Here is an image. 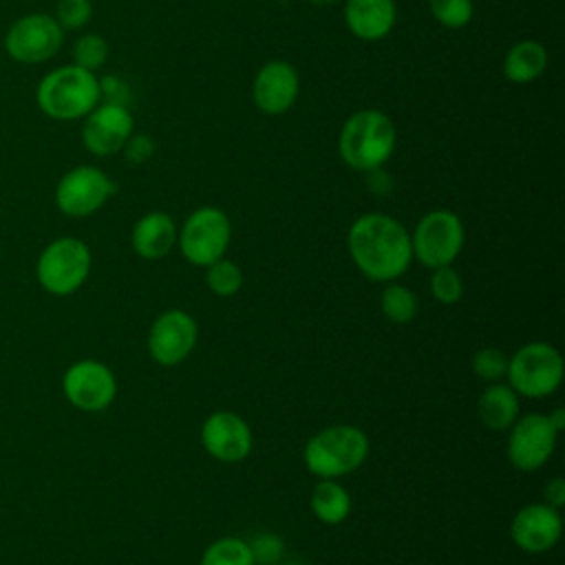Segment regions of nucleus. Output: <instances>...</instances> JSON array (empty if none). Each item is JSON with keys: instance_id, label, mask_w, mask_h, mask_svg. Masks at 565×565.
I'll list each match as a JSON object with an SVG mask.
<instances>
[{"instance_id": "nucleus-19", "label": "nucleus", "mask_w": 565, "mask_h": 565, "mask_svg": "<svg viewBox=\"0 0 565 565\" xmlns=\"http://www.w3.org/2000/svg\"><path fill=\"white\" fill-rule=\"evenodd\" d=\"M177 234L179 230L174 218L168 212L152 210L137 218L130 243L137 256L146 260H159L172 252V247L177 245Z\"/></svg>"}, {"instance_id": "nucleus-33", "label": "nucleus", "mask_w": 565, "mask_h": 565, "mask_svg": "<svg viewBox=\"0 0 565 565\" xmlns=\"http://www.w3.org/2000/svg\"><path fill=\"white\" fill-rule=\"evenodd\" d=\"M543 501L552 508H561L565 503V479L552 477L543 488Z\"/></svg>"}, {"instance_id": "nucleus-28", "label": "nucleus", "mask_w": 565, "mask_h": 565, "mask_svg": "<svg viewBox=\"0 0 565 565\" xmlns=\"http://www.w3.org/2000/svg\"><path fill=\"white\" fill-rule=\"evenodd\" d=\"M433 18L448 29H461L472 20L475 4L472 0H428Z\"/></svg>"}, {"instance_id": "nucleus-8", "label": "nucleus", "mask_w": 565, "mask_h": 565, "mask_svg": "<svg viewBox=\"0 0 565 565\" xmlns=\"http://www.w3.org/2000/svg\"><path fill=\"white\" fill-rule=\"evenodd\" d=\"M463 243L466 230L452 210H430L417 221L411 234L413 258L428 269L452 265L461 254Z\"/></svg>"}, {"instance_id": "nucleus-30", "label": "nucleus", "mask_w": 565, "mask_h": 565, "mask_svg": "<svg viewBox=\"0 0 565 565\" xmlns=\"http://www.w3.org/2000/svg\"><path fill=\"white\" fill-rule=\"evenodd\" d=\"M53 18L64 31H77L86 26L93 18V2L90 0H57Z\"/></svg>"}, {"instance_id": "nucleus-34", "label": "nucleus", "mask_w": 565, "mask_h": 565, "mask_svg": "<svg viewBox=\"0 0 565 565\" xmlns=\"http://www.w3.org/2000/svg\"><path fill=\"white\" fill-rule=\"evenodd\" d=\"M547 419H550V424L554 426V430L561 433V430L565 428V408H563V406L554 408L552 413H547Z\"/></svg>"}, {"instance_id": "nucleus-29", "label": "nucleus", "mask_w": 565, "mask_h": 565, "mask_svg": "<svg viewBox=\"0 0 565 565\" xmlns=\"http://www.w3.org/2000/svg\"><path fill=\"white\" fill-rule=\"evenodd\" d=\"M430 294L437 302L441 305H455L461 300L463 296V280L459 276L457 269H452V265L446 267H437L433 269L430 276Z\"/></svg>"}, {"instance_id": "nucleus-3", "label": "nucleus", "mask_w": 565, "mask_h": 565, "mask_svg": "<svg viewBox=\"0 0 565 565\" xmlns=\"http://www.w3.org/2000/svg\"><path fill=\"white\" fill-rule=\"evenodd\" d=\"M397 141L393 119L377 108L355 110L340 130L338 150L342 161L358 172L380 170Z\"/></svg>"}, {"instance_id": "nucleus-6", "label": "nucleus", "mask_w": 565, "mask_h": 565, "mask_svg": "<svg viewBox=\"0 0 565 565\" xmlns=\"http://www.w3.org/2000/svg\"><path fill=\"white\" fill-rule=\"evenodd\" d=\"M232 241L230 216L214 205L196 207L181 225L177 234L183 258L196 267H207L218 258H225Z\"/></svg>"}, {"instance_id": "nucleus-21", "label": "nucleus", "mask_w": 565, "mask_h": 565, "mask_svg": "<svg viewBox=\"0 0 565 565\" xmlns=\"http://www.w3.org/2000/svg\"><path fill=\"white\" fill-rule=\"evenodd\" d=\"M547 68V49L536 40L516 42L503 57V75L512 84H530Z\"/></svg>"}, {"instance_id": "nucleus-27", "label": "nucleus", "mask_w": 565, "mask_h": 565, "mask_svg": "<svg viewBox=\"0 0 565 565\" xmlns=\"http://www.w3.org/2000/svg\"><path fill=\"white\" fill-rule=\"evenodd\" d=\"M470 366H472V373L486 384L501 382L505 380V373H508V355L497 347H483L472 355Z\"/></svg>"}, {"instance_id": "nucleus-5", "label": "nucleus", "mask_w": 565, "mask_h": 565, "mask_svg": "<svg viewBox=\"0 0 565 565\" xmlns=\"http://www.w3.org/2000/svg\"><path fill=\"white\" fill-rule=\"evenodd\" d=\"M563 358L547 342H527L508 358L505 380L516 395L541 399L552 395L563 382Z\"/></svg>"}, {"instance_id": "nucleus-17", "label": "nucleus", "mask_w": 565, "mask_h": 565, "mask_svg": "<svg viewBox=\"0 0 565 565\" xmlns=\"http://www.w3.org/2000/svg\"><path fill=\"white\" fill-rule=\"evenodd\" d=\"M300 93L298 71L285 60H271L263 64L252 84V97L260 113L282 115L287 113Z\"/></svg>"}, {"instance_id": "nucleus-4", "label": "nucleus", "mask_w": 565, "mask_h": 565, "mask_svg": "<svg viewBox=\"0 0 565 565\" xmlns=\"http://www.w3.org/2000/svg\"><path fill=\"white\" fill-rule=\"evenodd\" d=\"M369 457V437L353 424H333L311 435L302 450L305 468L318 479L355 472Z\"/></svg>"}, {"instance_id": "nucleus-7", "label": "nucleus", "mask_w": 565, "mask_h": 565, "mask_svg": "<svg viewBox=\"0 0 565 565\" xmlns=\"http://www.w3.org/2000/svg\"><path fill=\"white\" fill-rule=\"evenodd\" d=\"M90 271V249L75 236H62L49 243L35 265L38 282L53 296H71Z\"/></svg>"}, {"instance_id": "nucleus-12", "label": "nucleus", "mask_w": 565, "mask_h": 565, "mask_svg": "<svg viewBox=\"0 0 565 565\" xmlns=\"http://www.w3.org/2000/svg\"><path fill=\"white\" fill-rule=\"evenodd\" d=\"M199 342V324L183 309H166L148 331V353L161 366L181 364Z\"/></svg>"}, {"instance_id": "nucleus-32", "label": "nucleus", "mask_w": 565, "mask_h": 565, "mask_svg": "<svg viewBox=\"0 0 565 565\" xmlns=\"http://www.w3.org/2000/svg\"><path fill=\"white\" fill-rule=\"evenodd\" d=\"M121 152H124V157H126L128 163L141 166V163H146V161L154 154V141H152V137L146 135V132H132V135L128 137V141L124 143Z\"/></svg>"}, {"instance_id": "nucleus-18", "label": "nucleus", "mask_w": 565, "mask_h": 565, "mask_svg": "<svg viewBox=\"0 0 565 565\" xmlns=\"http://www.w3.org/2000/svg\"><path fill=\"white\" fill-rule=\"evenodd\" d=\"M344 24L364 42L384 40L397 20L395 0H344Z\"/></svg>"}, {"instance_id": "nucleus-31", "label": "nucleus", "mask_w": 565, "mask_h": 565, "mask_svg": "<svg viewBox=\"0 0 565 565\" xmlns=\"http://www.w3.org/2000/svg\"><path fill=\"white\" fill-rule=\"evenodd\" d=\"M249 543V550H252V556L256 561V565H274V563H280L282 561V554H285V543L278 534H271V532H260L256 534Z\"/></svg>"}, {"instance_id": "nucleus-22", "label": "nucleus", "mask_w": 565, "mask_h": 565, "mask_svg": "<svg viewBox=\"0 0 565 565\" xmlns=\"http://www.w3.org/2000/svg\"><path fill=\"white\" fill-rule=\"evenodd\" d=\"M309 505L318 521L324 525H338L351 514V494L338 483V479H320L311 490Z\"/></svg>"}, {"instance_id": "nucleus-14", "label": "nucleus", "mask_w": 565, "mask_h": 565, "mask_svg": "<svg viewBox=\"0 0 565 565\" xmlns=\"http://www.w3.org/2000/svg\"><path fill=\"white\" fill-rule=\"evenodd\" d=\"M135 119L126 104L99 102L82 126V143L95 157H113L121 152L124 143L132 135Z\"/></svg>"}, {"instance_id": "nucleus-10", "label": "nucleus", "mask_w": 565, "mask_h": 565, "mask_svg": "<svg viewBox=\"0 0 565 565\" xmlns=\"http://www.w3.org/2000/svg\"><path fill=\"white\" fill-rule=\"evenodd\" d=\"M117 192V183L97 166H75L55 185V205L62 214L84 218L104 207Z\"/></svg>"}, {"instance_id": "nucleus-2", "label": "nucleus", "mask_w": 565, "mask_h": 565, "mask_svg": "<svg viewBox=\"0 0 565 565\" xmlns=\"http://www.w3.org/2000/svg\"><path fill=\"white\" fill-rule=\"evenodd\" d=\"M99 102L102 88L97 75L73 62L49 71L35 88L38 108L57 121L84 119Z\"/></svg>"}, {"instance_id": "nucleus-20", "label": "nucleus", "mask_w": 565, "mask_h": 565, "mask_svg": "<svg viewBox=\"0 0 565 565\" xmlns=\"http://www.w3.org/2000/svg\"><path fill=\"white\" fill-rule=\"evenodd\" d=\"M477 415L486 428L508 430L521 415L519 395L512 391L510 384L492 382L477 399Z\"/></svg>"}, {"instance_id": "nucleus-36", "label": "nucleus", "mask_w": 565, "mask_h": 565, "mask_svg": "<svg viewBox=\"0 0 565 565\" xmlns=\"http://www.w3.org/2000/svg\"><path fill=\"white\" fill-rule=\"evenodd\" d=\"M285 565H300V563H285Z\"/></svg>"}, {"instance_id": "nucleus-15", "label": "nucleus", "mask_w": 565, "mask_h": 565, "mask_svg": "<svg viewBox=\"0 0 565 565\" xmlns=\"http://www.w3.org/2000/svg\"><path fill=\"white\" fill-rule=\"evenodd\" d=\"M201 444L210 457L223 463H236L252 452L254 435L238 413L214 411L201 426Z\"/></svg>"}, {"instance_id": "nucleus-24", "label": "nucleus", "mask_w": 565, "mask_h": 565, "mask_svg": "<svg viewBox=\"0 0 565 565\" xmlns=\"http://www.w3.org/2000/svg\"><path fill=\"white\" fill-rule=\"evenodd\" d=\"M199 565H256V561L245 539L221 536L205 547Z\"/></svg>"}, {"instance_id": "nucleus-16", "label": "nucleus", "mask_w": 565, "mask_h": 565, "mask_svg": "<svg viewBox=\"0 0 565 565\" xmlns=\"http://www.w3.org/2000/svg\"><path fill=\"white\" fill-rule=\"evenodd\" d=\"M563 534V519L558 508L545 501L527 503L516 510L510 523V536L514 545L527 554L550 552Z\"/></svg>"}, {"instance_id": "nucleus-9", "label": "nucleus", "mask_w": 565, "mask_h": 565, "mask_svg": "<svg viewBox=\"0 0 565 565\" xmlns=\"http://www.w3.org/2000/svg\"><path fill=\"white\" fill-rule=\"evenodd\" d=\"M64 44V29L51 13H26L4 33V51L20 64L53 60Z\"/></svg>"}, {"instance_id": "nucleus-1", "label": "nucleus", "mask_w": 565, "mask_h": 565, "mask_svg": "<svg viewBox=\"0 0 565 565\" xmlns=\"http://www.w3.org/2000/svg\"><path fill=\"white\" fill-rule=\"evenodd\" d=\"M347 247L353 265L373 282H393L413 263L408 230L382 212L358 216L349 227Z\"/></svg>"}, {"instance_id": "nucleus-23", "label": "nucleus", "mask_w": 565, "mask_h": 565, "mask_svg": "<svg viewBox=\"0 0 565 565\" xmlns=\"http://www.w3.org/2000/svg\"><path fill=\"white\" fill-rule=\"evenodd\" d=\"M384 285L386 287L382 289V296H380L382 313L395 324H408L417 316V309H419L415 291L395 280L384 282Z\"/></svg>"}, {"instance_id": "nucleus-13", "label": "nucleus", "mask_w": 565, "mask_h": 565, "mask_svg": "<svg viewBox=\"0 0 565 565\" xmlns=\"http://www.w3.org/2000/svg\"><path fill=\"white\" fill-rule=\"evenodd\" d=\"M62 388L75 408L97 413L113 404L117 395V380L104 362L79 360L66 369Z\"/></svg>"}, {"instance_id": "nucleus-35", "label": "nucleus", "mask_w": 565, "mask_h": 565, "mask_svg": "<svg viewBox=\"0 0 565 565\" xmlns=\"http://www.w3.org/2000/svg\"><path fill=\"white\" fill-rule=\"evenodd\" d=\"M313 7H331V4H335V2H340V0H309Z\"/></svg>"}, {"instance_id": "nucleus-11", "label": "nucleus", "mask_w": 565, "mask_h": 565, "mask_svg": "<svg viewBox=\"0 0 565 565\" xmlns=\"http://www.w3.org/2000/svg\"><path fill=\"white\" fill-rule=\"evenodd\" d=\"M508 430V459L521 472H536L556 450L558 433L543 413L519 415Z\"/></svg>"}, {"instance_id": "nucleus-26", "label": "nucleus", "mask_w": 565, "mask_h": 565, "mask_svg": "<svg viewBox=\"0 0 565 565\" xmlns=\"http://www.w3.org/2000/svg\"><path fill=\"white\" fill-rule=\"evenodd\" d=\"M106 60H108V42L99 33H84L75 40L73 64L95 73L106 64Z\"/></svg>"}, {"instance_id": "nucleus-25", "label": "nucleus", "mask_w": 565, "mask_h": 565, "mask_svg": "<svg viewBox=\"0 0 565 565\" xmlns=\"http://www.w3.org/2000/svg\"><path fill=\"white\" fill-rule=\"evenodd\" d=\"M205 285L218 298H232L243 287V271L230 258H218L205 267Z\"/></svg>"}]
</instances>
